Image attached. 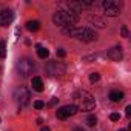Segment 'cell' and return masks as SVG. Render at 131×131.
Instances as JSON below:
<instances>
[{
  "label": "cell",
  "instance_id": "1",
  "mask_svg": "<svg viewBox=\"0 0 131 131\" xmlns=\"http://www.w3.org/2000/svg\"><path fill=\"white\" fill-rule=\"evenodd\" d=\"M63 34L76 37V39H79L82 42H93L97 37L93 29H90V28H76V26H65Z\"/></svg>",
  "mask_w": 131,
  "mask_h": 131
},
{
  "label": "cell",
  "instance_id": "2",
  "mask_svg": "<svg viewBox=\"0 0 131 131\" xmlns=\"http://www.w3.org/2000/svg\"><path fill=\"white\" fill-rule=\"evenodd\" d=\"M74 102H76L74 106L82 111H91L96 106V100L88 91H77L74 94Z\"/></svg>",
  "mask_w": 131,
  "mask_h": 131
},
{
  "label": "cell",
  "instance_id": "3",
  "mask_svg": "<svg viewBox=\"0 0 131 131\" xmlns=\"http://www.w3.org/2000/svg\"><path fill=\"white\" fill-rule=\"evenodd\" d=\"M52 22L59 26H74V23L79 22V16L76 11H57Z\"/></svg>",
  "mask_w": 131,
  "mask_h": 131
},
{
  "label": "cell",
  "instance_id": "4",
  "mask_svg": "<svg viewBox=\"0 0 131 131\" xmlns=\"http://www.w3.org/2000/svg\"><path fill=\"white\" fill-rule=\"evenodd\" d=\"M32 70H34V63H32V60H29V59H26V57L19 60V63H17L19 76H22V77H28V76L32 73Z\"/></svg>",
  "mask_w": 131,
  "mask_h": 131
},
{
  "label": "cell",
  "instance_id": "5",
  "mask_svg": "<svg viewBox=\"0 0 131 131\" xmlns=\"http://www.w3.org/2000/svg\"><path fill=\"white\" fill-rule=\"evenodd\" d=\"M14 97H16V100H17L20 105H26V103L29 102V99H31L29 90H28L26 86H19V88L16 90V93H14Z\"/></svg>",
  "mask_w": 131,
  "mask_h": 131
},
{
  "label": "cell",
  "instance_id": "6",
  "mask_svg": "<svg viewBox=\"0 0 131 131\" xmlns=\"http://www.w3.org/2000/svg\"><path fill=\"white\" fill-rule=\"evenodd\" d=\"M102 5H103L105 14H106V16H110V17H116V16H119V14H120V9H119L117 2H113V0H105Z\"/></svg>",
  "mask_w": 131,
  "mask_h": 131
},
{
  "label": "cell",
  "instance_id": "7",
  "mask_svg": "<svg viewBox=\"0 0 131 131\" xmlns=\"http://www.w3.org/2000/svg\"><path fill=\"white\" fill-rule=\"evenodd\" d=\"M48 74L49 76H52V77H57V76H62V74H65V65L63 63H60V62H51L49 65H48Z\"/></svg>",
  "mask_w": 131,
  "mask_h": 131
},
{
  "label": "cell",
  "instance_id": "8",
  "mask_svg": "<svg viewBox=\"0 0 131 131\" xmlns=\"http://www.w3.org/2000/svg\"><path fill=\"white\" fill-rule=\"evenodd\" d=\"M77 113V108L74 106V105H65V106H62V108H59L57 111H56V114H57V117L59 119H68V117H71V116H74Z\"/></svg>",
  "mask_w": 131,
  "mask_h": 131
},
{
  "label": "cell",
  "instance_id": "9",
  "mask_svg": "<svg viewBox=\"0 0 131 131\" xmlns=\"http://www.w3.org/2000/svg\"><path fill=\"white\" fill-rule=\"evenodd\" d=\"M13 20H14V13L11 9L0 11V26H8Z\"/></svg>",
  "mask_w": 131,
  "mask_h": 131
},
{
  "label": "cell",
  "instance_id": "10",
  "mask_svg": "<svg viewBox=\"0 0 131 131\" xmlns=\"http://www.w3.org/2000/svg\"><path fill=\"white\" fill-rule=\"evenodd\" d=\"M111 60H114V62H119L120 59H122V48L120 46H113L110 51H108V54H106Z\"/></svg>",
  "mask_w": 131,
  "mask_h": 131
},
{
  "label": "cell",
  "instance_id": "11",
  "mask_svg": "<svg viewBox=\"0 0 131 131\" xmlns=\"http://www.w3.org/2000/svg\"><path fill=\"white\" fill-rule=\"evenodd\" d=\"M31 85H32V90H34V91H37V93L43 91V80H42L40 77H32Z\"/></svg>",
  "mask_w": 131,
  "mask_h": 131
},
{
  "label": "cell",
  "instance_id": "12",
  "mask_svg": "<svg viewBox=\"0 0 131 131\" xmlns=\"http://www.w3.org/2000/svg\"><path fill=\"white\" fill-rule=\"evenodd\" d=\"M108 97H110L111 102H120V100L123 99V93H122V91H111Z\"/></svg>",
  "mask_w": 131,
  "mask_h": 131
},
{
  "label": "cell",
  "instance_id": "13",
  "mask_svg": "<svg viewBox=\"0 0 131 131\" xmlns=\"http://www.w3.org/2000/svg\"><path fill=\"white\" fill-rule=\"evenodd\" d=\"M36 48H37V56H39L40 59H46V57L49 56V51H48L46 48H43L42 45H36Z\"/></svg>",
  "mask_w": 131,
  "mask_h": 131
},
{
  "label": "cell",
  "instance_id": "14",
  "mask_svg": "<svg viewBox=\"0 0 131 131\" xmlns=\"http://www.w3.org/2000/svg\"><path fill=\"white\" fill-rule=\"evenodd\" d=\"M26 28L29 29V31H39L40 29V22H37V20H29L28 23H26Z\"/></svg>",
  "mask_w": 131,
  "mask_h": 131
},
{
  "label": "cell",
  "instance_id": "15",
  "mask_svg": "<svg viewBox=\"0 0 131 131\" xmlns=\"http://www.w3.org/2000/svg\"><path fill=\"white\" fill-rule=\"evenodd\" d=\"M90 22L91 23H96V26H99V28H103L105 26V22L102 19H99V17H90Z\"/></svg>",
  "mask_w": 131,
  "mask_h": 131
},
{
  "label": "cell",
  "instance_id": "16",
  "mask_svg": "<svg viewBox=\"0 0 131 131\" xmlns=\"http://www.w3.org/2000/svg\"><path fill=\"white\" fill-rule=\"evenodd\" d=\"M86 123H88L90 126H94V125L97 123V119H96V116H93V114H91V116H88V117H86Z\"/></svg>",
  "mask_w": 131,
  "mask_h": 131
},
{
  "label": "cell",
  "instance_id": "17",
  "mask_svg": "<svg viewBox=\"0 0 131 131\" xmlns=\"http://www.w3.org/2000/svg\"><path fill=\"white\" fill-rule=\"evenodd\" d=\"M6 56V43L5 42H0V57H5Z\"/></svg>",
  "mask_w": 131,
  "mask_h": 131
},
{
  "label": "cell",
  "instance_id": "18",
  "mask_svg": "<svg viewBox=\"0 0 131 131\" xmlns=\"http://www.w3.org/2000/svg\"><path fill=\"white\" fill-rule=\"evenodd\" d=\"M99 79H100V74L99 73H91L90 74V80L94 83V82H99Z\"/></svg>",
  "mask_w": 131,
  "mask_h": 131
},
{
  "label": "cell",
  "instance_id": "19",
  "mask_svg": "<svg viewBox=\"0 0 131 131\" xmlns=\"http://www.w3.org/2000/svg\"><path fill=\"white\" fill-rule=\"evenodd\" d=\"M34 108H36V110H42V108H45V102H42V100H36V102H34Z\"/></svg>",
  "mask_w": 131,
  "mask_h": 131
},
{
  "label": "cell",
  "instance_id": "20",
  "mask_svg": "<svg viewBox=\"0 0 131 131\" xmlns=\"http://www.w3.org/2000/svg\"><path fill=\"white\" fill-rule=\"evenodd\" d=\"M110 119H111L113 122H117V120L120 119V114H119V113H113V114L110 116Z\"/></svg>",
  "mask_w": 131,
  "mask_h": 131
},
{
  "label": "cell",
  "instance_id": "21",
  "mask_svg": "<svg viewBox=\"0 0 131 131\" xmlns=\"http://www.w3.org/2000/svg\"><path fill=\"white\" fill-rule=\"evenodd\" d=\"M57 56H59V57H65V56H67V51H65L63 48H59V49H57Z\"/></svg>",
  "mask_w": 131,
  "mask_h": 131
},
{
  "label": "cell",
  "instance_id": "22",
  "mask_svg": "<svg viewBox=\"0 0 131 131\" xmlns=\"http://www.w3.org/2000/svg\"><path fill=\"white\" fill-rule=\"evenodd\" d=\"M120 31H122V36H123V37H128V36H129V32H128V28H126L125 25L122 26V29H120Z\"/></svg>",
  "mask_w": 131,
  "mask_h": 131
},
{
  "label": "cell",
  "instance_id": "23",
  "mask_svg": "<svg viewBox=\"0 0 131 131\" xmlns=\"http://www.w3.org/2000/svg\"><path fill=\"white\" fill-rule=\"evenodd\" d=\"M125 114H126V117H129V116H131V106H129V105L125 108Z\"/></svg>",
  "mask_w": 131,
  "mask_h": 131
},
{
  "label": "cell",
  "instance_id": "24",
  "mask_svg": "<svg viewBox=\"0 0 131 131\" xmlns=\"http://www.w3.org/2000/svg\"><path fill=\"white\" fill-rule=\"evenodd\" d=\"M57 102H59V99H57V97H52V100L49 102V106H54V105H56Z\"/></svg>",
  "mask_w": 131,
  "mask_h": 131
},
{
  "label": "cell",
  "instance_id": "25",
  "mask_svg": "<svg viewBox=\"0 0 131 131\" xmlns=\"http://www.w3.org/2000/svg\"><path fill=\"white\" fill-rule=\"evenodd\" d=\"M40 131H51V129H49L48 126H42V129H40Z\"/></svg>",
  "mask_w": 131,
  "mask_h": 131
},
{
  "label": "cell",
  "instance_id": "26",
  "mask_svg": "<svg viewBox=\"0 0 131 131\" xmlns=\"http://www.w3.org/2000/svg\"><path fill=\"white\" fill-rule=\"evenodd\" d=\"M73 131H85V129H82V128H74Z\"/></svg>",
  "mask_w": 131,
  "mask_h": 131
},
{
  "label": "cell",
  "instance_id": "27",
  "mask_svg": "<svg viewBox=\"0 0 131 131\" xmlns=\"http://www.w3.org/2000/svg\"><path fill=\"white\" fill-rule=\"evenodd\" d=\"M119 131H128V129H119Z\"/></svg>",
  "mask_w": 131,
  "mask_h": 131
},
{
  "label": "cell",
  "instance_id": "28",
  "mask_svg": "<svg viewBox=\"0 0 131 131\" xmlns=\"http://www.w3.org/2000/svg\"><path fill=\"white\" fill-rule=\"evenodd\" d=\"M0 71H2V68H0Z\"/></svg>",
  "mask_w": 131,
  "mask_h": 131
}]
</instances>
